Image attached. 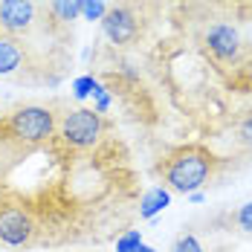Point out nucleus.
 <instances>
[{
  "mask_svg": "<svg viewBox=\"0 0 252 252\" xmlns=\"http://www.w3.org/2000/svg\"><path fill=\"white\" fill-rule=\"evenodd\" d=\"M215 154L203 145H180L174 151H168L159 162V174L168 183L171 191L180 194H191L200 191V186L209 183V177L215 174Z\"/></svg>",
  "mask_w": 252,
  "mask_h": 252,
  "instance_id": "1",
  "label": "nucleus"
},
{
  "mask_svg": "<svg viewBox=\"0 0 252 252\" xmlns=\"http://www.w3.org/2000/svg\"><path fill=\"white\" fill-rule=\"evenodd\" d=\"M0 130H6L12 139H18L24 145H44L55 136L58 122L50 107L26 104V107H18L15 113H9L6 119H0Z\"/></svg>",
  "mask_w": 252,
  "mask_h": 252,
  "instance_id": "2",
  "label": "nucleus"
},
{
  "mask_svg": "<svg viewBox=\"0 0 252 252\" xmlns=\"http://www.w3.org/2000/svg\"><path fill=\"white\" fill-rule=\"evenodd\" d=\"M101 130H104V122H101V113L96 107H76V110L64 113V119L58 125V136L67 148L84 151V148H93L99 142Z\"/></svg>",
  "mask_w": 252,
  "mask_h": 252,
  "instance_id": "3",
  "label": "nucleus"
},
{
  "mask_svg": "<svg viewBox=\"0 0 252 252\" xmlns=\"http://www.w3.org/2000/svg\"><path fill=\"white\" fill-rule=\"evenodd\" d=\"M203 50H206V55L215 64L235 67V64H241L244 41H241L238 29L229 24V21H215V24L206 29V35H203Z\"/></svg>",
  "mask_w": 252,
  "mask_h": 252,
  "instance_id": "4",
  "label": "nucleus"
},
{
  "mask_svg": "<svg viewBox=\"0 0 252 252\" xmlns=\"http://www.w3.org/2000/svg\"><path fill=\"white\" fill-rule=\"evenodd\" d=\"M101 29H104V35H107L110 44H116V47H130V44H136L139 35H142V18H139V12H136L130 3H116V6H110V9L104 12Z\"/></svg>",
  "mask_w": 252,
  "mask_h": 252,
  "instance_id": "5",
  "label": "nucleus"
},
{
  "mask_svg": "<svg viewBox=\"0 0 252 252\" xmlns=\"http://www.w3.org/2000/svg\"><path fill=\"white\" fill-rule=\"evenodd\" d=\"M44 21V12L29 0H0V32L12 38L32 35Z\"/></svg>",
  "mask_w": 252,
  "mask_h": 252,
  "instance_id": "6",
  "label": "nucleus"
},
{
  "mask_svg": "<svg viewBox=\"0 0 252 252\" xmlns=\"http://www.w3.org/2000/svg\"><path fill=\"white\" fill-rule=\"evenodd\" d=\"M35 238V220L18 203H0V244L24 250Z\"/></svg>",
  "mask_w": 252,
  "mask_h": 252,
  "instance_id": "7",
  "label": "nucleus"
},
{
  "mask_svg": "<svg viewBox=\"0 0 252 252\" xmlns=\"http://www.w3.org/2000/svg\"><path fill=\"white\" fill-rule=\"evenodd\" d=\"M32 67V50L24 38L0 32V76H18Z\"/></svg>",
  "mask_w": 252,
  "mask_h": 252,
  "instance_id": "8",
  "label": "nucleus"
},
{
  "mask_svg": "<svg viewBox=\"0 0 252 252\" xmlns=\"http://www.w3.org/2000/svg\"><path fill=\"white\" fill-rule=\"evenodd\" d=\"M81 6H84V0H50V3L44 6V21H47V26L55 29V32H58V29L67 32V29L81 18Z\"/></svg>",
  "mask_w": 252,
  "mask_h": 252,
  "instance_id": "9",
  "label": "nucleus"
},
{
  "mask_svg": "<svg viewBox=\"0 0 252 252\" xmlns=\"http://www.w3.org/2000/svg\"><path fill=\"white\" fill-rule=\"evenodd\" d=\"M168 203H171V191L162 189V186H157V189H151V191H145V197H142V203H139V215L148 220V218H154L157 212H162Z\"/></svg>",
  "mask_w": 252,
  "mask_h": 252,
  "instance_id": "10",
  "label": "nucleus"
},
{
  "mask_svg": "<svg viewBox=\"0 0 252 252\" xmlns=\"http://www.w3.org/2000/svg\"><path fill=\"white\" fill-rule=\"evenodd\" d=\"M235 139H238L247 151H252V110H247V113L238 119V125H235Z\"/></svg>",
  "mask_w": 252,
  "mask_h": 252,
  "instance_id": "11",
  "label": "nucleus"
},
{
  "mask_svg": "<svg viewBox=\"0 0 252 252\" xmlns=\"http://www.w3.org/2000/svg\"><path fill=\"white\" fill-rule=\"evenodd\" d=\"M171 252H203V244L197 241V235H191V232H183V235H177L174 247Z\"/></svg>",
  "mask_w": 252,
  "mask_h": 252,
  "instance_id": "12",
  "label": "nucleus"
},
{
  "mask_svg": "<svg viewBox=\"0 0 252 252\" xmlns=\"http://www.w3.org/2000/svg\"><path fill=\"white\" fill-rule=\"evenodd\" d=\"M139 244H142L139 229H130L127 235H122V238L116 241V252H136V250H139Z\"/></svg>",
  "mask_w": 252,
  "mask_h": 252,
  "instance_id": "13",
  "label": "nucleus"
},
{
  "mask_svg": "<svg viewBox=\"0 0 252 252\" xmlns=\"http://www.w3.org/2000/svg\"><path fill=\"white\" fill-rule=\"evenodd\" d=\"M235 223H238V229H241V232L252 235V200L244 203V206L238 209V215H235Z\"/></svg>",
  "mask_w": 252,
  "mask_h": 252,
  "instance_id": "14",
  "label": "nucleus"
},
{
  "mask_svg": "<svg viewBox=\"0 0 252 252\" xmlns=\"http://www.w3.org/2000/svg\"><path fill=\"white\" fill-rule=\"evenodd\" d=\"M104 3L101 0H84V6H81V15L87 18V21H101L104 18Z\"/></svg>",
  "mask_w": 252,
  "mask_h": 252,
  "instance_id": "15",
  "label": "nucleus"
},
{
  "mask_svg": "<svg viewBox=\"0 0 252 252\" xmlns=\"http://www.w3.org/2000/svg\"><path fill=\"white\" fill-rule=\"evenodd\" d=\"M99 90V81L93 76H84V78H78L76 81V99H87L90 93H96Z\"/></svg>",
  "mask_w": 252,
  "mask_h": 252,
  "instance_id": "16",
  "label": "nucleus"
},
{
  "mask_svg": "<svg viewBox=\"0 0 252 252\" xmlns=\"http://www.w3.org/2000/svg\"><path fill=\"white\" fill-rule=\"evenodd\" d=\"M136 252H157V250H154V247H145V244H139V250Z\"/></svg>",
  "mask_w": 252,
  "mask_h": 252,
  "instance_id": "17",
  "label": "nucleus"
},
{
  "mask_svg": "<svg viewBox=\"0 0 252 252\" xmlns=\"http://www.w3.org/2000/svg\"><path fill=\"white\" fill-rule=\"evenodd\" d=\"M29 3H35V6H38V9H41V6H47V3H50V0H29Z\"/></svg>",
  "mask_w": 252,
  "mask_h": 252,
  "instance_id": "18",
  "label": "nucleus"
},
{
  "mask_svg": "<svg viewBox=\"0 0 252 252\" xmlns=\"http://www.w3.org/2000/svg\"><path fill=\"white\" fill-rule=\"evenodd\" d=\"M0 119H3V116H0Z\"/></svg>",
  "mask_w": 252,
  "mask_h": 252,
  "instance_id": "19",
  "label": "nucleus"
}]
</instances>
